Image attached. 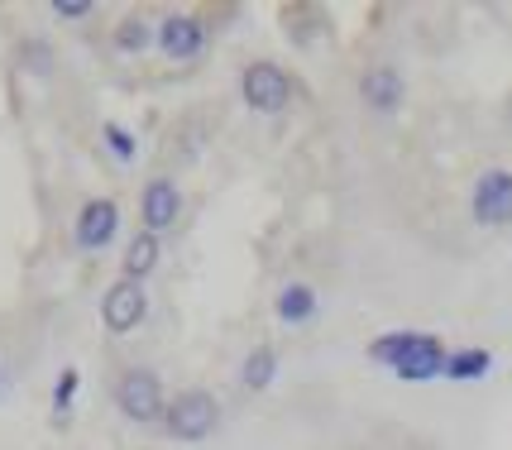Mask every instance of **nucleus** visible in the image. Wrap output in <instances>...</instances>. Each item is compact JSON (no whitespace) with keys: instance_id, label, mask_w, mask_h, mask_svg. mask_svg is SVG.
Masks as SVG:
<instances>
[{"instance_id":"f257e3e1","label":"nucleus","mask_w":512,"mask_h":450,"mask_svg":"<svg viewBox=\"0 0 512 450\" xmlns=\"http://www.w3.org/2000/svg\"><path fill=\"white\" fill-rule=\"evenodd\" d=\"M163 436L168 441H182V446H197L206 436H216L221 427V403L216 393L206 388H182V393H168V407H163Z\"/></svg>"},{"instance_id":"f03ea898","label":"nucleus","mask_w":512,"mask_h":450,"mask_svg":"<svg viewBox=\"0 0 512 450\" xmlns=\"http://www.w3.org/2000/svg\"><path fill=\"white\" fill-rule=\"evenodd\" d=\"M115 398V412L134 422V427H158L163 422V407H168V388L158 379L154 369H144V364H130L111 388Z\"/></svg>"},{"instance_id":"7ed1b4c3","label":"nucleus","mask_w":512,"mask_h":450,"mask_svg":"<svg viewBox=\"0 0 512 450\" xmlns=\"http://www.w3.org/2000/svg\"><path fill=\"white\" fill-rule=\"evenodd\" d=\"M292 96H297V82L288 77L283 63H273V58L245 63V72H240V101L254 115H283L292 106Z\"/></svg>"},{"instance_id":"20e7f679","label":"nucleus","mask_w":512,"mask_h":450,"mask_svg":"<svg viewBox=\"0 0 512 450\" xmlns=\"http://www.w3.org/2000/svg\"><path fill=\"white\" fill-rule=\"evenodd\" d=\"M154 44L168 63H197L201 53L211 48V24H206V15L168 10V15L154 24Z\"/></svg>"},{"instance_id":"39448f33","label":"nucleus","mask_w":512,"mask_h":450,"mask_svg":"<svg viewBox=\"0 0 512 450\" xmlns=\"http://www.w3.org/2000/svg\"><path fill=\"white\" fill-rule=\"evenodd\" d=\"M469 216L484 230L512 225V168H484L469 187Z\"/></svg>"},{"instance_id":"423d86ee","label":"nucleus","mask_w":512,"mask_h":450,"mask_svg":"<svg viewBox=\"0 0 512 450\" xmlns=\"http://www.w3.org/2000/svg\"><path fill=\"white\" fill-rule=\"evenodd\" d=\"M120 235V202L115 197H87L77 206V221H72V245L82 254H101L115 245Z\"/></svg>"},{"instance_id":"0eeeda50","label":"nucleus","mask_w":512,"mask_h":450,"mask_svg":"<svg viewBox=\"0 0 512 450\" xmlns=\"http://www.w3.org/2000/svg\"><path fill=\"white\" fill-rule=\"evenodd\" d=\"M144 316H149V288H144V283L115 278L111 288L101 293V326H106L111 336H130V331H139Z\"/></svg>"},{"instance_id":"6e6552de","label":"nucleus","mask_w":512,"mask_h":450,"mask_svg":"<svg viewBox=\"0 0 512 450\" xmlns=\"http://www.w3.org/2000/svg\"><path fill=\"white\" fill-rule=\"evenodd\" d=\"M182 206H187V197H182V187L168 178V173L149 178L139 187V230L168 235V230L182 221Z\"/></svg>"},{"instance_id":"1a4fd4ad","label":"nucleus","mask_w":512,"mask_h":450,"mask_svg":"<svg viewBox=\"0 0 512 450\" xmlns=\"http://www.w3.org/2000/svg\"><path fill=\"white\" fill-rule=\"evenodd\" d=\"M359 101L374 115H398L402 101H407V77H402L393 63H374L359 77Z\"/></svg>"},{"instance_id":"9d476101","label":"nucleus","mask_w":512,"mask_h":450,"mask_svg":"<svg viewBox=\"0 0 512 450\" xmlns=\"http://www.w3.org/2000/svg\"><path fill=\"white\" fill-rule=\"evenodd\" d=\"M316 312H321V297H316V288L307 283V278H288L278 293H273V316L283 321V326H312Z\"/></svg>"},{"instance_id":"9b49d317","label":"nucleus","mask_w":512,"mask_h":450,"mask_svg":"<svg viewBox=\"0 0 512 450\" xmlns=\"http://www.w3.org/2000/svg\"><path fill=\"white\" fill-rule=\"evenodd\" d=\"M426 340H431V331H383V336L369 340V360L383 364V369H398L417 350H426Z\"/></svg>"},{"instance_id":"f8f14e48","label":"nucleus","mask_w":512,"mask_h":450,"mask_svg":"<svg viewBox=\"0 0 512 450\" xmlns=\"http://www.w3.org/2000/svg\"><path fill=\"white\" fill-rule=\"evenodd\" d=\"M158 264H163V235H154V230H134L130 245H125V278L144 283Z\"/></svg>"},{"instance_id":"ddd939ff","label":"nucleus","mask_w":512,"mask_h":450,"mask_svg":"<svg viewBox=\"0 0 512 450\" xmlns=\"http://www.w3.org/2000/svg\"><path fill=\"white\" fill-rule=\"evenodd\" d=\"M446 345H441V336L426 340V350H417L407 364H398L393 374H398L402 383H431V379H446Z\"/></svg>"},{"instance_id":"4468645a","label":"nucleus","mask_w":512,"mask_h":450,"mask_svg":"<svg viewBox=\"0 0 512 450\" xmlns=\"http://www.w3.org/2000/svg\"><path fill=\"white\" fill-rule=\"evenodd\" d=\"M493 350H484V345H465V350H450L446 355V379L450 383H479L493 374Z\"/></svg>"},{"instance_id":"2eb2a0df","label":"nucleus","mask_w":512,"mask_h":450,"mask_svg":"<svg viewBox=\"0 0 512 450\" xmlns=\"http://www.w3.org/2000/svg\"><path fill=\"white\" fill-rule=\"evenodd\" d=\"M278 350L273 345H254L245 355V364H240V383H245L249 393H268L273 388V379H278Z\"/></svg>"},{"instance_id":"dca6fc26","label":"nucleus","mask_w":512,"mask_h":450,"mask_svg":"<svg viewBox=\"0 0 512 450\" xmlns=\"http://www.w3.org/2000/svg\"><path fill=\"white\" fill-rule=\"evenodd\" d=\"M111 48H115V53H125V58H134V53H149V48H154V24L144 20V15H125V20L115 24Z\"/></svg>"},{"instance_id":"f3484780","label":"nucleus","mask_w":512,"mask_h":450,"mask_svg":"<svg viewBox=\"0 0 512 450\" xmlns=\"http://www.w3.org/2000/svg\"><path fill=\"white\" fill-rule=\"evenodd\" d=\"M101 144H106V154H111L120 168H130L134 158H139V139H134V130L120 125V120H106V125H101Z\"/></svg>"},{"instance_id":"a211bd4d","label":"nucleus","mask_w":512,"mask_h":450,"mask_svg":"<svg viewBox=\"0 0 512 450\" xmlns=\"http://www.w3.org/2000/svg\"><path fill=\"white\" fill-rule=\"evenodd\" d=\"M77 393H82V374L67 364V369H58V383H53V417H67L72 403H77Z\"/></svg>"},{"instance_id":"6ab92c4d","label":"nucleus","mask_w":512,"mask_h":450,"mask_svg":"<svg viewBox=\"0 0 512 450\" xmlns=\"http://www.w3.org/2000/svg\"><path fill=\"white\" fill-rule=\"evenodd\" d=\"M58 20H67V24H77V20H87V15H96V0H53L48 5Z\"/></svg>"},{"instance_id":"aec40b11","label":"nucleus","mask_w":512,"mask_h":450,"mask_svg":"<svg viewBox=\"0 0 512 450\" xmlns=\"http://www.w3.org/2000/svg\"><path fill=\"white\" fill-rule=\"evenodd\" d=\"M24 63L34 72H53V53H48V44H34V39H24Z\"/></svg>"}]
</instances>
